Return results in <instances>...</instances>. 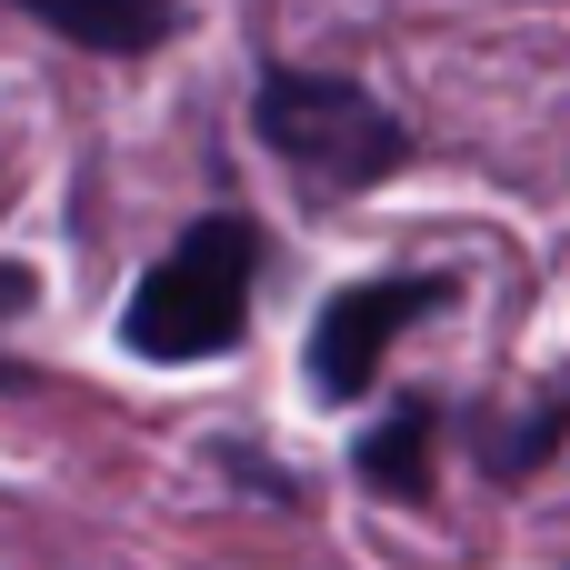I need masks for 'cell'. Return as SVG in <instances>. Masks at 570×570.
Masks as SVG:
<instances>
[{"label":"cell","mask_w":570,"mask_h":570,"mask_svg":"<svg viewBox=\"0 0 570 570\" xmlns=\"http://www.w3.org/2000/svg\"><path fill=\"white\" fill-rule=\"evenodd\" d=\"M361 481H381V491H401V501L431 491V401H401V411L361 441Z\"/></svg>","instance_id":"5b68a950"},{"label":"cell","mask_w":570,"mask_h":570,"mask_svg":"<svg viewBox=\"0 0 570 570\" xmlns=\"http://www.w3.org/2000/svg\"><path fill=\"white\" fill-rule=\"evenodd\" d=\"M261 140L301 170H321L331 190H371L401 160V120L361 80H301V70L261 80Z\"/></svg>","instance_id":"7a4b0ae2"},{"label":"cell","mask_w":570,"mask_h":570,"mask_svg":"<svg viewBox=\"0 0 570 570\" xmlns=\"http://www.w3.org/2000/svg\"><path fill=\"white\" fill-rule=\"evenodd\" d=\"M20 301H30V281H20V271H0V311H20Z\"/></svg>","instance_id":"8992f818"},{"label":"cell","mask_w":570,"mask_h":570,"mask_svg":"<svg viewBox=\"0 0 570 570\" xmlns=\"http://www.w3.org/2000/svg\"><path fill=\"white\" fill-rule=\"evenodd\" d=\"M40 30H60V40H80V50H110V60H130V50H150V40H170V0H20Z\"/></svg>","instance_id":"277c9868"},{"label":"cell","mask_w":570,"mask_h":570,"mask_svg":"<svg viewBox=\"0 0 570 570\" xmlns=\"http://www.w3.org/2000/svg\"><path fill=\"white\" fill-rule=\"evenodd\" d=\"M411 311H431V281H361V291H341V301L321 311V331H311V381H321L331 401H361Z\"/></svg>","instance_id":"3957f363"},{"label":"cell","mask_w":570,"mask_h":570,"mask_svg":"<svg viewBox=\"0 0 570 570\" xmlns=\"http://www.w3.org/2000/svg\"><path fill=\"white\" fill-rule=\"evenodd\" d=\"M0 391H20V371H10V361H0Z\"/></svg>","instance_id":"52a82bcc"},{"label":"cell","mask_w":570,"mask_h":570,"mask_svg":"<svg viewBox=\"0 0 570 570\" xmlns=\"http://www.w3.org/2000/svg\"><path fill=\"white\" fill-rule=\"evenodd\" d=\"M240 311H250V230L240 220H200L140 291H130V321L120 341L140 361H210L240 341Z\"/></svg>","instance_id":"6da1fadb"}]
</instances>
